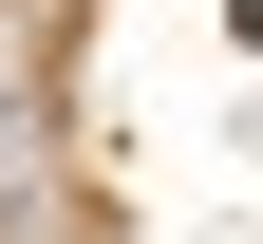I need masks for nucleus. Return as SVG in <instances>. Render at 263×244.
<instances>
[{
    "label": "nucleus",
    "instance_id": "1",
    "mask_svg": "<svg viewBox=\"0 0 263 244\" xmlns=\"http://www.w3.org/2000/svg\"><path fill=\"white\" fill-rule=\"evenodd\" d=\"M57 207V0H0V226Z\"/></svg>",
    "mask_w": 263,
    "mask_h": 244
}]
</instances>
